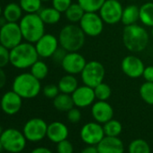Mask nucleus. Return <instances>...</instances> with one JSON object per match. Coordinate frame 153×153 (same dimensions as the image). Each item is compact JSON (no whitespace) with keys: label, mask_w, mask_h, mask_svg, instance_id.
I'll list each match as a JSON object with an SVG mask.
<instances>
[{"label":"nucleus","mask_w":153,"mask_h":153,"mask_svg":"<svg viewBox=\"0 0 153 153\" xmlns=\"http://www.w3.org/2000/svg\"><path fill=\"white\" fill-rule=\"evenodd\" d=\"M149 42V35L147 30L138 24L126 25L123 31V43L131 52L143 51Z\"/></svg>","instance_id":"1"},{"label":"nucleus","mask_w":153,"mask_h":153,"mask_svg":"<svg viewBox=\"0 0 153 153\" xmlns=\"http://www.w3.org/2000/svg\"><path fill=\"white\" fill-rule=\"evenodd\" d=\"M39 58L34 44L28 42H22L10 50V64L17 69L30 68Z\"/></svg>","instance_id":"2"},{"label":"nucleus","mask_w":153,"mask_h":153,"mask_svg":"<svg viewBox=\"0 0 153 153\" xmlns=\"http://www.w3.org/2000/svg\"><path fill=\"white\" fill-rule=\"evenodd\" d=\"M86 34L80 26L75 24H69L61 28L59 33L58 40L59 46L68 52L79 51L85 44Z\"/></svg>","instance_id":"3"},{"label":"nucleus","mask_w":153,"mask_h":153,"mask_svg":"<svg viewBox=\"0 0 153 153\" xmlns=\"http://www.w3.org/2000/svg\"><path fill=\"white\" fill-rule=\"evenodd\" d=\"M12 90L18 94L23 99L34 98L42 90L41 80L37 79L31 72L21 73L14 79Z\"/></svg>","instance_id":"4"},{"label":"nucleus","mask_w":153,"mask_h":153,"mask_svg":"<svg viewBox=\"0 0 153 153\" xmlns=\"http://www.w3.org/2000/svg\"><path fill=\"white\" fill-rule=\"evenodd\" d=\"M18 24L25 42L34 44L45 34V24L39 14H25Z\"/></svg>","instance_id":"5"},{"label":"nucleus","mask_w":153,"mask_h":153,"mask_svg":"<svg viewBox=\"0 0 153 153\" xmlns=\"http://www.w3.org/2000/svg\"><path fill=\"white\" fill-rule=\"evenodd\" d=\"M3 148L9 153H20L25 147L27 140L23 131L15 128L6 129L0 136Z\"/></svg>","instance_id":"6"},{"label":"nucleus","mask_w":153,"mask_h":153,"mask_svg":"<svg viewBox=\"0 0 153 153\" xmlns=\"http://www.w3.org/2000/svg\"><path fill=\"white\" fill-rule=\"evenodd\" d=\"M80 75L84 85L94 88L103 82L105 76V68L101 62L91 60L87 62Z\"/></svg>","instance_id":"7"},{"label":"nucleus","mask_w":153,"mask_h":153,"mask_svg":"<svg viewBox=\"0 0 153 153\" xmlns=\"http://www.w3.org/2000/svg\"><path fill=\"white\" fill-rule=\"evenodd\" d=\"M23 34L18 23H7L0 27V44L11 50L23 42Z\"/></svg>","instance_id":"8"},{"label":"nucleus","mask_w":153,"mask_h":153,"mask_svg":"<svg viewBox=\"0 0 153 153\" xmlns=\"http://www.w3.org/2000/svg\"><path fill=\"white\" fill-rule=\"evenodd\" d=\"M47 123L42 118H32L28 120L23 128V132L27 140L37 142L47 136Z\"/></svg>","instance_id":"9"},{"label":"nucleus","mask_w":153,"mask_h":153,"mask_svg":"<svg viewBox=\"0 0 153 153\" xmlns=\"http://www.w3.org/2000/svg\"><path fill=\"white\" fill-rule=\"evenodd\" d=\"M123 7L117 0H105L99 10V15L106 25H114L121 22Z\"/></svg>","instance_id":"10"},{"label":"nucleus","mask_w":153,"mask_h":153,"mask_svg":"<svg viewBox=\"0 0 153 153\" xmlns=\"http://www.w3.org/2000/svg\"><path fill=\"white\" fill-rule=\"evenodd\" d=\"M104 21L97 12H86L79 22V26L87 36L97 37L104 29Z\"/></svg>","instance_id":"11"},{"label":"nucleus","mask_w":153,"mask_h":153,"mask_svg":"<svg viewBox=\"0 0 153 153\" xmlns=\"http://www.w3.org/2000/svg\"><path fill=\"white\" fill-rule=\"evenodd\" d=\"M105 136L104 128L97 122L88 123L80 130V138L88 145H97Z\"/></svg>","instance_id":"12"},{"label":"nucleus","mask_w":153,"mask_h":153,"mask_svg":"<svg viewBox=\"0 0 153 153\" xmlns=\"http://www.w3.org/2000/svg\"><path fill=\"white\" fill-rule=\"evenodd\" d=\"M87 64L85 57L78 51L68 52L61 62V68L67 74H80Z\"/></svg>","instance_id":"13"},{"label":"nucleus","mask_w":153,"mask_h":153,"mask_svg":"<svg viewBox=\"0 0 153 153\" xmlns=\"http://www.w3.org/2000/svg\"><path fill=\"white\" fill-rule=\"evenodd\" d=\"M59 45L58 37L51 33H45L34 43L39 57L42 59L51 58Z\"/></svg>","instance_id":"14"},{"label":"nucleus","mask_w":153,"mask_h":153,"mask_svg":"<svg viewBox=\"0 0 153 153\" xmlns=\"http://www.w3.org/2000/svg\"><path fill=\"white\" fill-rule=\"evenodd\" d=\"M123 72L131 79H138L143 75L145 65L143 61L135 55H127L121 62Z\"/></svg>","instance_id":"15"},{"label":"nucleus","mask_w":153,"mask_h":153,"mask_svg":"<svg viewBox=\"0 0 153 153\" xmlns=\"http://www.w3.org/2000/svg\"><path fill=\"white\" fill-rule=\"evenodd\" d=\"M23 98L14 90L6 92L0 99V108L7 115H15L20 112Z\"/></svg>","instance_id":"16"},{"label":"nucleus","mask_w":153,"mask_h":153,"mask_svg":"<svg viewBox=\"0 0 153 153\" xmlns=\"http://www.w3.org/2000/svg\"><path fill=\"white\" fill-rule=\"evenodd\" d=\"M71 97L74 105L79 108H85L93 105L96 99L94 88L86 85L78 87L71 94Z\"/></svg>","instance_id":"17"},{"label":"nucleus","mask_w":153,"mask_h":153,"mask_svg":"<svg viewBox=\"0 0 153 153\" xmlns=\"http://www.w3.org/2000/svg\"><path fill=\"white\" fill-rule=\"evenodd\" d=\"M91 114L96 122L104 124L113 119L114 109L108 102L98 100L92 105Z\"/></svg>","instance_id":"18"},{"label":"nucleus","mask_w":153,"mask_h":153,"mask_svg":"<svg viewBox=\"0 0 153 153\" xmlns=\"http://www.w3.org/2000/svg\"><path fill=\"white\" fill-rule=\"evenodd\" d=\"M99 153H123L124 145L118 137L105 136L97 145Z\"/></svg>","instance_id":"19"},{"label":"nucleus","mask_w":153,"mask_h":153,"mask_svg":"<svg viewBox=\"0 0 153 153\" xmlns=\"http://www.w3.org/2000/svg\"><path fill=\"white\" fill-rule=\"evenodd\" d=\"M68 136V127L61 122H53L48 124L47 137L53 143H59Z\"/></svg>","instance_id":"20"},{"label":"nucleus","mask_w":153,"mask_h":153,"mask_svg":"<svg viewBox=\"0 0 153 153\" xmlns=\"http://www.w3.org/2000/svg\"><path fill=\"white\" fill-rule=\"evenodd\" d=\"M23 9L21 8L19 3H9L3 8V16L8 23H19L22 19Z\"/></svg>","instance_id":"21"},{"label":"nucleus","mask_w":153,"mask_h":153,"mask_svg":"<svg viewBox=\"0 0 153 153\" xmlns=\"http://www.w3.org/2000/svg\"><path fill=\"white\" fill-rule=\"evenodd\" d=\"M58 87H59L60 93L71 95L76 88H78L79 82H78V79H76L75 75L66 74L59 80Z\"/></svg>","instance_id":"22"},{"label":"nucleus","mask_w":153,"mask_h":153,"mask_svg":"<svg viewBox=\"0 0 153 153\" xmlns=\"http://www.w3.org/2000/svg\"><path fill=\"white\" fill-rule=\"evenodd\" d=\"M140 21V7L136 5H129L123 8L121 22L124 26L137 24Z\"/></svg>","instance_id":"23"},{"label":"nucleus","mask_w":153,"mask_h":153,"mask_svg":"<svg viewBox=\"0 0 153 153\" xmlns=\"http://www.w3.org/2000/svg\"><path fill=\"white\" fill-rule=\"evenodd\" d=\"M42 20L45 25H52L58 24L61 19V13L55 9L53 7H44L42 8L38 13Z\"/></svg>","instance_id":"24"},{"label":"nucleus","mask_w":153,"mask_h":153,"mask_svg":"<svg viewBox=\"0 0 153 153\" xmlns=\"http://www.w3.org/2000/svg\"><path fill=\"white\" fill-rule=\"evenodd\" d=\"M74 102L71 95L59 93L53 99V106L59 112H68L74 107Z\"/></svg>","instance_id":"25"},{"label":"nucleus","mask_w":153,"mask_h":153,"mask_svg":"<svg viewBox=\"0 0 153 153\" xmlns=\"http://www.w3.org/2000/svg\"><path fill=\"white\" fill-rule=\"evenodd\" d=\"M85 13L86 12L82 8V7L76 2V3H72L64 14L68 22H70L71 24H76L80 22Z\"/></svg>","instance_id":"26"},{"label":"nucleus","mask_w":153,"mask_h":153,"mask_svg":"<svg viewBox=\"0 0 153 153\" xmlns=\"http://www.w3.org/2000/svg\"><path fill=\"white\" fill-rule=\"evenodd\" d=\"M140 21L145 26H153V2H147L140 7Z\"/></svg>","instance_id":"27"},{"label":"nucleus","mask_w":153,"mask_h":153,"mask_svg":"<svg viewBox=\"0 0 153 153\" xmlns=\"http://www.w3.org/2000/svg\"><path fill=\"white\" fill-rule=\"evenodd\" d=\"M19 5L25 14H38L42 8V0H19Z\"/></svg>","instance_id":"28"},{"label":"nucleus","mask_w":153,"mask_h":153,"mask_svg":"<svg viewBox=\"0 0 153 153\" xmlns=\"http://www.w3.org/2000/svg\"><path fill=\"white\" fill-rule=\"evenodd\" d=\"M30 72L32 75H33L35 76L37 79L42 80L49 74V68H48V65L44 61L38 59L30 68Z\"/></svg>","instance_id":"29"},{"label":"nucleus","mask_w":153,"mask_h":153,"mask_svg":"<svg viewBox=\"0 0 153 153\" xmlns=\"http://www.w3.org/2000/svg\"><path fill=\"white\" fill-rule=\"evenodd\" d=\"M104 131L105 136H112V137H118L123 131L122 123L117 121L111 119L110 121L104 123Z\"/></svg>","instance_id":"30"},{"label":"nucleus","mask_w":153,"mask_h":153,"mask_svg":"<svg viewBox=\"0 0 153 153\" xmlns=\"http://www.w3.org/2000/svg\"><path fill=\"white\" fill-rule=\"evenodd\" d=\"M129 153H150V148L148 142L143 139L133 140L128 148Z\"/></svg>","instance_id":"31"},{"label":"nucleus","mask_w":153,"mask_h":153,"mask_svg":"<svg viewBox=\"0 0 153 153\" xmlns=\"http://www.w3.org/2000/svg\"><path fill=\"white\" fill-rule=\"evenodd\" d=\"M140 96L146 104L153 105V82L145 81L140 88Z\"/></svg>","instance_id":"32"},{"label":"nucleus","mask_w":153,"mask_h":153,"mask_svg":"<svg viewBox=\"0 0 153 153\" xmlns=\"http://www.w3.org/2000/svg\"><path fill=\"white\" fill-rule=\"evenodd\" d=\"M105 0H78L85 12H97L100 10Z\"/></svg>","instance_id":"33"},{"label":"nucleus","mask_w":153,"mask_h":153,"mask_svg":"<svg viewBox=\"0 0 153 153\" xmlns=\"http://www.w3.org/2000/svg\"><path fill=\"white\" fill-rule=\"evenodd\" d=\"M94 91H95L96 98L101 101H106L107 99H109L112 94L110 86L105 82H102L99 85H97L96 88H94Z\"/></svg>","instance_id":"34"},{"label":"nucleus","mask_w":153,"mask_h":153,"mask_svg":"<svg viewBox=\"0 0 153 153\" xmlns=\"http://www.w3.org/2000/svg\"><path fill=\"white\" fill-rule=\"evenodd\" d=\"M42 93L45 97L50 98V99H54L60 93V91L59 89L58 85L48 84L42 88Z\"/></svg>","instance_id":"35"},{"label":"nucleus","mask_w":153,"mask_h":153,"mask_svg":"<svg viewBox=\"0 0 153 153\" xmlns=\"http://www.w3.org/2000/svg\"><path fill=\"white\" fill-rule=\"evenodd\" d=\"M10 64V50L0 44V68H6Z\"/></svg>","instance_id":"36"},{"label":"nucleus","mask_w":153,"mask_h":153,"mask_svg":"<svg viewBox=\"0 0 153 153\" xmlns=\"http://www.w3.org/2000/svg\"><path fill=\"white\" fill-rule=\"evenodd\" d=\"M52 7L59 12L65 13L72 4V0H51Z\"/></svg>","instance_id":"37"},{"label":"nucleus","mask_w":153,"mask_h":153,"mask_svg":"<svg viewBox=\"0 0 153 153\" xmlns=\"http://www.w3.org/2000/svg\"><path fill=\"white\" fill-rule=\"evenodd\" d=\"M67 117H68V120L69 123H78L81 120L82 114H81V112L79 109V107L78 108L73 107L69 111L67 112Z\"/></svg>","instance_id":"38"},{"label":"nucleus","mask_w":153,"mask_h":153,"mask_svg":"<svg viewBox=\"0 0 153 153\" xmlns=\"http://www.w3.org/2000/svg\"><path fill=\"white\" fill-rule=\"evenodd\" d=\"M74 148L72 143L67 139L57 143V152L58 153H73Z\"/></svg>","instance_id":"39"},{"label":"nucleus","mask_w":153,"mask_h":153,"mask_svg":"<svg viewBox=\"0 0 153 153\" xmlns=\"http://www.w3.org/2000/svg\"><path fill=\"white\" fill-rule=\"evenodd\" d=\"M67 53H68V51H67L65 49H63L62 47L59 46V47L55 51V52L53 53V55L51 56V59H52V60H53L55 63L61 64V62H62V60L64 59V58H65V56H66Z\"/></svg>","instance_id":"40"},{"label":"nucleus","mask_w":153,"mask_h":153,"mask_svg":"<svg viewBox=\"0 0 153 153\" xmlns=\"http://www.w3.org/2000/svg\"><path fill=\"white\" fill-rule=\"evenodd\" d=\"M142 76L144 78L145 81L153 82V66L152 65L145 67Z\"/></svg>","instance_id":"41"},{"label":"nucleus","mask_w":153,"mask_h":153,"mask_svg":"<svg viewBox=\"0 0 153 153\" xmlns=\"http://www.w3.org/2000/svg\"><path fill=\"white\" fill-rule=\"evenodd\" d=\"M7 81V74L4 71V69L2 68H0V89H2L3 88H5L6 84Z\"/></svg>","instance_id":"42"},{"label":"nucleus","mask_w":153,"mask_h":153,"mask_svg":"<svg viewBox=\"0 0 153 153\" xmlns=\"http://www.w3.org/2000/svg\"><path fill=\"white\" fill-rule=\"evenodd\" d=\"M81 153H99L97 147H96L95 145H88V147H86Z\"/></svg>","instance_id":"43"},{"label":"nucleus","mask_w":153,"mask_h":153,"mask_svg":"<svg viewBox=\"0 0 153 153\" xmlns=\"http://www.w3.org/2000/svg\"><path fill=\"white\" fill-rule=\"evenodd\" d=\"M31 153H52V151L46 147H37L33 149Z\"/></svg>","instance_id":"44"},{"label":"nucleus","mask_w":153,"mask_h":153,"mask_svg":"<svg viewBox=\"0 0 153 153\" xmlns=\"http://www.w3.org/2000/svg\"><path fill=\"white\" fill-rule=\"evenodd\" d=\"M7 23V21L5 19V17L2 16H0V27H2L3 25H5Z\"/></svg>","instance_id":"45"},{"label":"nucleus","mask_w":153,"mask_h":153,"mask_svg":"<svg viewBox=\"0 0 153 153\" xmlns=\"http://www.w3.org/2000/svg\"><path fill=\"white\" fill-rule=\"evenodd\" d=\"M3 149H4V148H3V145H2V142H1V140H0V153L2 152Z\"/></svg>","instance_id":"46"},{"label":"nucleus","mask_w":153,"mask_h":153,"mask_svg":"<svg viewBox=\"0 0 153 153\" xmlns=\"http://www.w3.org/2000/svg\"><path fill=\"white\" fill-rule=\"evenodd\" d=\"M2 15H3V7L0 5V16H2Z\"/></svg>","instance_id":"47"},{"label":"nucleus","mask_w":153,"mask_h":153,"mask_svg":"<svg viewBox=\"0 0 153 153\" xmlns=\"http://www.w3.org/2000/svg\"><path fill=\"white\" fill-rule=\"evenodd\" d=\"M3 131H4V130H3L2 126H1V125H0V136H1V134L3 133Z\"/></svg>","instance_id":"48"},{"label":"nucleus","mask_w":153,"mask_h":153,"mask_svg":"<svg viewBox=\"0 0 153 153\" xmlns=\"http://www.w3.org/2000/svg\"><path fill=\"white\" fill-rule=\"evenodd\" d=\"M151 35H152V37H153V26L151 27Z\"/></svg>","instance_id":"49"},{"label":"nucleus","mask_w":153,"mask_h":153,"mask_svg":"<svg viewBox=\"0 0 153 153\" xmlns=\"http://www.w3.org/2000/svg\"><path fill=\"white\" fill-rule=\"evenodd\" d=\"M48 1H51V0H42V2H48Z\"/></svg>","instance_id":"50"},{"label":"nucleus","mask_w":153,"mask_h":153,"mask_svg":"<svg viewBox=\"0 0 153 153\" xmlns=\"http://www.w3.org/2000/svg\"><path fill=\"white\" fill-rule=\"evenodd\" d=\"M117 1H121V0H117Z\"/></svg>","instance_id":"51"},{"label":"nucleus","mask_w":153,"mask_h":153,"mask_svg":"<svg viewBox=\"0 0 153 153\" xmlns=\"http://www.w3.org/2000/svg\"><path fill=\"white\" fill-rule=\"evenodd\" d=\"M152 2H153V0H152Z\"/></svg>","instance_id":"52"}]
</instances>
